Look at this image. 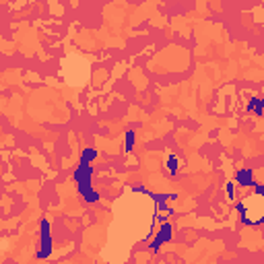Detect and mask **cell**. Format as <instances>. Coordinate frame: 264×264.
Masks as SVG:
<instances>
[{
    "label": "cell",
    "mask_w": 264,
    "mask_h": 264,
    "mask_svg": "<svg viewBox=\"0 0 264 264\" xmlns=\"http://www.w3.org/2000/svg\"><path fill=\"white\" fill-rule=\"evenodd\" d=\"M91 178H93V165L79 163L76 169L72 171V180L76 182V190H79L83 200L89 204H95V202H99V194H97V190L91 186Z\"/></svg>",
    "instance_id": "6da1fadb"
},
{
    "label": "cell",
    "mask_w": 264,
    "mask_h": 264,
    "mask_svg": "<svg viewBox=\"0 0 264 264\" xmlns=\"http://www.w3.org/2000/svg\"><path fill=\"white\" fill-rule=\"evenodd\" d=\"M54 252V241H52V233H50V221L42 219L40 221V248L35 252V258L46 260L50 258Z\"/></svg>",
    "instance_id": "7a4b0ae2"
},
{
    "label": "cell",
    "mask_w": 264,
    "mask_h": 264,
    "mask_svg": "<svg viewBox=\"0 0 264 264\" xmlns=\"http://www.w3.org/2000/svg\"><path fill=\"white\" fill-rule=\"evenodd\" d=\"M171 238H173V227H171V223H169V221L159 223V227L155 229V233H153V241H151V246H149L151 252H153V254H159L161 246H163V243H169Z\"/></svg>",
    "instance_id": "3957f363"
},
{
    "label": "cell",
    "mask_w": 264,
    "mask_h": 264,
    "mask_svg": "<svg viewBox=\"0 0 264 264\" xmlns=\"http://www.w3.org/2000/svg\"><path fill=\"white\" fill-rule=\"evenodd\" d=\"M233 184L241 186V188H252L254 184V169L252 168H241L236 171V178H233Z\"/></svg>",
    "instance_id": "277c9868"
},
{
    "label": "cell",
    "mask_w": 264,
    "mask_h": 264,
    "mask_svg": "<svg viewBox=\"0 0 264 264\" xmlns=\"http://www.w3.org/2000/svg\"><path fill=\"white\" fill-rule=\"evenodd\" d=\"M248 114L254 112V116L256 118H262V114H264V99H260V97H252V99L248 101Z\"/></svg>",
    "instance_id": "5b68a950"
},
{
    "label": "cell",
    "mask_w": 264,
    "mask_h": 264,
    "mask_svg": "<svg viewBox=\"0 0 264 264\" xmlns=\"http://www.w3.org/2000/svg\"><path fill=\"white\" fill-rule=\"evenodd\" d=\"M97 157H99V153H97V149H83V153H81V161L79 163H83V165H91Z\"/></svg>",
    "instance_id": "8992f818"
},
{
    "label": "cell",
    "mask_w": 264,
    "mask_h": 264,
    "mask_svg": "<svg viewBox=\"0 0 264 264\" xmlns=\"http://www.w3.org/2000/svg\"><path fill=\"white\" fill-rule=\"evenodd\" d=\"M134 143H136V134H134L132 130H128V132L124 134V153H126V155H130V153H132Z\"/></svg>",
    "instance_id": "52a82bcc"
},
{
    "label": "cell",
    "mask_w": 264,
    "mask_h": 264,
    "mask_svg": "<svg viewBox=\"0 0 264 264\" xmlns=\"http://www.w3.org/2000/svg\"><path fill=\"white\" fill-rule=\"evenodd\" d=\"M165 165H168V173H169V175H178V169H180V157H178V155H169V157H168V163H165Z\"/></svg>",
    "instance_id": "ba28073f"
},
{
    "label": "cell",
    "mask_w": 264,
    "mask_h": 264,
    "mask_svg": "<svg viewBox=\"0 0 264 264\" xmlns=\"http://www.w3.org/2000/svg\"><path fill=\"white\" fill-rule=\"evenodd\" d=\"M225 198H227L229 202L236 200V184H233V182L225 184Z\"/></svg>",
    "instance_id": "9c48e42d"
},
{
    "label": "cell",
    "mask_w": 264,
    "mask_h": 264,
    "mask_svg": "<svg viewBox=\"0 0 264 264\" xmlns=\"http://www.w3.org/2000/svg\"><path fill=\"white\" fill-rule=\"evenodd\" d=\"M252 188H254V194H256V196H264V186H260V184H254Z\"/></svg>",
    "instance_id": "30bf717a"
},
{
    "label": "cell",
    "mask_w": 264,
    "mask_h": 264,
    "mask_svg": "<svg viewBox=\"0 0 264 264\" xmlns=\"http://www.w3.org/2000/svg\"><path fill=\"white\" fill-rule=\"evenodd\" d=\"M130 190H132V192H139V194H149V190H146L144 186H132Z\"/></svg>",
    "instance_id": "8fae6325"
},
{
    "label": "cell",
    "mask_w": 264,
    "mask_h": 264,
    "mask_svg": "<svg viewBox=\"0 0 264 264\" xmlns=\"http://www.w3.org/2000/svg\"><path fill=\"white\" fill-rule=\"evenodd\" d=\"M132 264H134V262H132Z\"/></svg>",
    "instance_id": "7c38bea8"
}]
</instances>
